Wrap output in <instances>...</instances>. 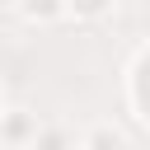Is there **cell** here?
<instances>
[{
    "label": "cell",
    "mask_w": 150,
    "mask_h": 150,
    "mask_svg": "<svg viewBox=\"0 0 150 150\" xmlns=\"http://www.w3.org/2000/svg\"><path fill=\"white\" fill-rule=\"evenodd\" d=\"M89 150H122V141H117L112 131H94V136H89Z\"/></svg>",
    "instance_id": "obj_1"
}]
</instances>
